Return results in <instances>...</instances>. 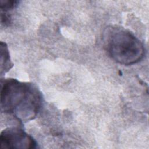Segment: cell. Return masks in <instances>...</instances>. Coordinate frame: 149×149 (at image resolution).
I'll return each instance as SVG.
<instances>
[{
	"label": "cell",
	"mask_w": 149,
	"mask_h": 149,
	"mask_svg": "<svg viewBox=\"0 0 149 149\" xmlns=\"http://www.w3.org/2000/svg\"><path fill=\"white\" fill-rule=\"evenodd\" d=\"M2 148L30 149L37 147L36 140L23 129L19 127H8L0 135Z\"/></svg>",
	"instance_id": "cell-3"
},
{
	"label": "cell",
	"mask_w": 149,
	"mask_h": 149,
	"mask_svg": "<svg viewBox=\"0 0 149 149\" xmlns=\"http://www.w3.org/2000/svg\"><path fill=\"white\" fill-rule=\"evenodd\" d=\"M102 41L109 56L121 65H134L144 56L145 49L141 41L131 31L121 26L107 27L102 33Z\"/></svg>",
	"instance_id": "cell-2"
},
{
	"label": "cell",
	"mask_w": 149,
	"mask_h": 149,
	"mask_svg": "<svg viewBox=\"0 0 149 149\" xmlns=\"http://www.w3.org/2000/svg\"><path fill=\"white\" fill-rule=\"evenodd\" d=\"M42 103L41 91L34 83L15 79L1 80V111L20 122L34 119Z\"/></svg>",
	"instance_id": "cell-1"
},
{
	"label": "cell",
	"mask_w": 149,
	"mask_h": 149,
	"mask_svg": "<svg viewBox=\"0 0 149 149\" xmlns=\"http://www.w3.org/2000/svg\"><path fill=\"white\" fill-rule=\"evenodd\" d=\"M1 74L5 73L13 66V63L10 61V55L9 53L8 48L5 43L1 42Z\"/></svg>",
	"instance_id": "cell-4"
},
{
	"label": "cell",
	"mask_w": 149,
	"mask_h": 149,
	"mask_svg": "<svg viewBox=\"0 0 149 149\" xmlns=\"http://www.w3.org/2000/svg\"><path fill=\"white\" fill-rule=\"evenodd\" d=\"M17 1H1V10L2 13H9L10 10L13 9L18 4Z\"/></svg>",
	"instance_id": "cell-5"
}]
</instances>
